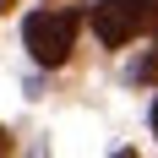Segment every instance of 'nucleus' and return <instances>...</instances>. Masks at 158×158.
Segmentation results:
<instances>
[{
  "instance_id": "f257e3e1",
  "label": "nucleus",
  "mask_w": 158,
  "mask_h": 158,
  "mask_svg": "<svg viewBox=\"0 0 158 158\" xmlns=\"http://www.w3.org/2000/svg\"><path fill=\"white\" fill-rule=\"evenodd\" d=\"M77 27H82V11H33L22 22V44L38 65H65L71 49H77Z\"/></svg>"
},
{
  "instance_id": "423d86ee",
  "label": "nucleus",
  "mask_w": 158,
  "mask_h": 158,
  "mask_svg": "<svg viewBox=\"0 0 158 158\" xmlns=\"http://www.w3.org/2000/svg\"><path fill=\"white\" fill-rule=\"evenodd\" d=\"M11 6H16V0H0V11H11Z\"/></svg>"
},
{
  "instance_id": "f03ea898",
  "label": "nucleus",
  "mask_w": 158,
  "mask_h": 158,
  "mask_svg": "<svg viewBox=\"0 0 158 158\" xmlns=\"http://www.w3.org/2000/svg\"><path fill=\"white\" fill-rule=\"evenodd\" d=\"M87 22H93L104 49H120V44H131L136 33H147L158 22V0H93Z\"/></svg>"
},
{
  "instance_id": "39448f33",
  "label": "nucleus",
  "mask_w": 158,
  "mask_h": 158,
  "mask_svg": "<svg viewBox=\"0 0 158 158\" xmlns=\"http://www.w3.org/2000/svg\"><path fill=\"white\" fill-rule=\"evenodd\" d=\"M153 136H158V98H153Z\"/></svg>"
},
{
  "instance_id": "7ed1b4c3",
  "label": "nucleus",
  "mask_w": 158,
  "mask_h": 158,
  "mask_svg": "<svg viewBox=\"0 0 158 158\" xmlns=\"http://www.w3.org/2000/svg\"><path fill=\"white\" fill-rule=\"evenodd\" d=\"M131 82H158V49L147 55V60H136V71H131Z\"/></svg>"
},
{
  "instance_id": "20e7f679",
  "label": "nucleus",
  "mask_w": 158,
  "mask_h": 158,
  "mask_svg": "<svg viewBox=\"0 0 158 158\" xmlns=\"http://www.w3.org/2000/svg\"><path fill=\"white\" fill-rule=\"evenodd\" d=\"M0 153H11V131H6V126H0Z\"/></svg>"
}]
</instances>
